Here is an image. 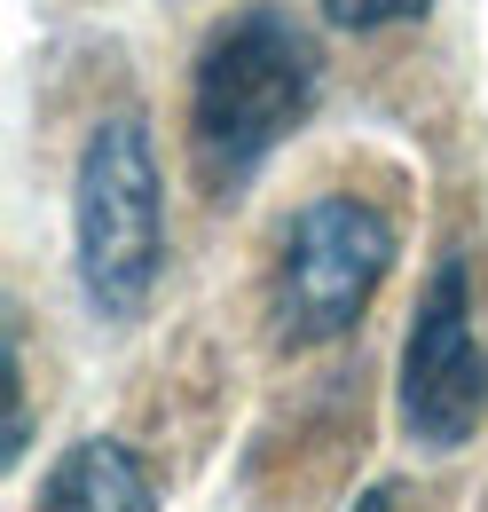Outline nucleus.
<instances>
[{"instance_id":"nucleus-1","label":"nucleus","mask_w":488,"mask_h":512,"mask_svg":"<svg viewBox=\"0 0 488 512\" xmlns=\"http://www.w3.org/2000/svg\"><path fill=\"white\" fill-rule=\"evenodd\" d=\"M307 103H315V48L300 40L292 16L260 8V16L221 24L189 71V134H197L205 174L221 190L252 182L292 142Z\"/></svg>"},{"instance_id":"nucleus-2","label":"nucleus","mask_w":488,"mask_h":512,"mask_svg":"<svg viewBox=\"0 0 488 512\" xmlns=\"http://www.w3.org/2000/svg\"><path fill=\"white\" fill-rule=\"evenodd\" d=\"M71 245H79V292L95 316H134L158 284L166 253V190H158V150L142 111H111L79 150L71 182Z\"/></svg>"},{"instance_id":"nucleus-3","label":"nucleus","mask_w":488,"mask_h":512,"mask_svg":"<svg viewBox=\"0 0 488 512\" xmlns=\"http://www.w3.org/2000/svg\"><path fill=\"white\" fill-rule=\"evenodd\" d=\"M394 268V229L363 197H315L292 213L284 245H276V331L284 347H323L339 331H355L370 292Z\"/></svg>"},{"instance_id":"nucleus-4","label":"nucleus","mask_w":488,"mask_h":512,"mask_svg":"<svg viewBox=\"0 0 488 512\" xmlns=\"http://www.w3.org/2000/svg\"><path fill=\"white\" fill-rule=\"evenodd\" d=\"M488 418V347L473 316V268L449 253L426 276V300L402 347V426L418 449H465Z\"/></svg>"},{"instance_id":"nucleus-5","label":"nucleus","mask_w":488,"mask_h":512,"mask_svg":"<svg viewBox=\"0 0 488 512\" xmlns=\"http://www.w3.org/2000/svg\"><path fill=\"white\" fill-rule=\"evenodd\" d=\"M32 512H158V489L142 473V457L111 434H87L56 457V473L40 481Z\"/></svg>"},{"instance_id":"nucleus-6","label":"nucleus","mask_w":488,"mask_h":512,"mask_svg":"<svg viewBox=\"0 0 488 512\" xmlns=\"http://www.w3.org/2000/svg\"><path fill=\"white\" fill-rule=\"evenodd\" d=\"M331 24H347V32H378V24H410V16H426L433 0H315Z\"/></svg>"},{"instance_id":"nucleus-7","label":"nucleus","mask_w":488,"mask_h":512,"mask_svg":"<svg viewBox=\"0 0 488 512\" xmlns=\"http://www.w3.org/2000/svg\"><path fill=\"white\" fill-rule=\"evenodd\" d=\"M347 512H394V497H386V489H363V497H355Z\"/></svg>"}]
</instances>
